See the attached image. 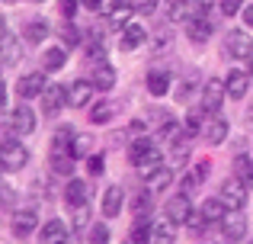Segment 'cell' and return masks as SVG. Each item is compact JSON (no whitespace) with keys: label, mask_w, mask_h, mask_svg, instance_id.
<instances>
[{"label":"cell","mask_w":253,"mask_h":244,"mask_svg":"<svg viewBox=\"0 0 253 244\" xmlns=\"http://www.w3.org/2000/svg\"><path fill=\"white\" fill-rule=\"evenodd\" d=\"M0 161H3V170L6 174H13V170L26 167V161H29V151H26V145L13 142L10 135L3 138V148H0Z\"/></svg>","instance_id":"6da1fadb"},{"label":"cell","mask_w":253,"mask_h":244,"mask_svg":"<svg viewBox=\"0 0 253 244\" xmlns=\"http://www.w3.org/2000/svg\"><path fill=\"white\" fill-rule=\"evenodd\" d=\"M247 183L241 180V177H234V180H224L221 183V199L228 202V209H244L247 206Z\"/></svg>","instance_id":"7a4b0ae2"},{"label":"cell","mask_w":253,"mask_h":244,"mask_svg":"<svg viewBox=\"0 0 253 244\" xmlns=\"http://www.w3.org/2000/svg\"><path fill=\"white\" fill-rule=\"evenodd\" d=\"M224 94H228V87H224V81H218V77H209L202 87V106L209 109V113H218L224 103Z\"/></svg>","instance_id":"3957f363"},{"label":"cell","mask_w":253,"mask_h":244,"mask_svg":"<svg viewBox=\"0 0 253 244\" xmlns=\"http://www.w3.org/2000/svg\"><path fill=\"white\" fill-rule=\"evenodd\" d=\"M6 129H10V132H19V135L36 132V113H32L29 106H16L10 116H6Z\"/></svg>","instance_id":"277c9868"},{"label":"cell","mask_w":253,"mask_h":244,"mask_svg":"<svg viewBox=\"0 0 253 244\" xmlns=\"http://www.w3.org/2000/svg\"><path fill=\"white\" fill-rule=\"evenodd\" d=\"M36 225H39V215H36V209H19V212L13 215V222H10V228H13V238L26 241L32 232H36Z\"/></svg>","instance_id":"5b68a950"},{"label":"cell","mask_w":253,"mask_h":244,"mask_svg":"<svg viewBox=\"0 0 253 244\" xmlns=\"http://www.w3.org/2000/svg\"><path fill=\"white\" fill-rule=\"evenodd\" d=\"M253 51V42H250V36L244 29H234V32H228V39H224V55L228 58H247Z\"/></svg>","instance_id":"8992f818"},{"label":"cell","mask_w":253,"mask_h":244,"mask_svg":"<svg viewBox=\"0 0 253 244\" xmlns=\"http://www.w3.org/2000/svg\"><path fill=\"white\" fill-rule=\"evenodd\" d=\"M64 103H68V90H64L61 84H51V87H45V94H42V113H45V116H58Z\"/></svg>","instance_id":"52a82bcc"},{"label":"cell","mask_w":253,"mask_h":244,"mask_svg":"<svg viewBox=\"0 0 253 244\" xmlns=\"http://www.w3.org/2000/svg\"><path fill=\"white\" fill-rule=\"evenodd\" d=\"M167 219L173 222V225H186V222L192 219V202L189 196H173V199L167 202Z\"/></svg>","instance_id":"ba28073f"},{"label":"cell","mask_w":253,"mask_h":244,"mask_svg":"<svg viewBox=\"0 0 253 244\" xmlns=\"http://www.w3.org/2000/svg\"><path fill=\"white\" fill-rule=\"evenodd\" d=\"M39 244H71L68 241V225H64L61 219L45 222L42 232H39Z\"/></svg>","instance_id":"9c48e42d"},{"label":"cell","mask_w":253,"mask_h":244,"mask_svg":"<svg viewBox=\"0 0 253 244\" xmlns=\"http://www.w3.org/2000/svg\"><path fill=\"white\" fill-rule=\"evenodd\" d=\"M221 232H224V238H228V241H244V235H247V219H244L241 209H234L231 215H224Z\"/></svg>","instance_id":"30bf717a"},{"label":"cell","mask_w":253,"mask_h":244,"mask_svg":"<svg viewBox=\"0 0 253 244\" xmlns=\"http://www.w3.org/2000/svg\"><path fill=\"white\" fill-rule=\"evenodd\" d=\"M16 94L23 97V100H32V97H42V94H45V74H42V71H36V74H26V77H19V84H16Z\"/></svg>","instance_id":"8fae6325"},{"label":"cell","mask_w":253,"mask_h":244,"mask_svg":"<svg viewBox=\"0 0 253 244\" xmlns=\"http://www.w3.org/2000/svg\"><path fill=\"white\" fill-rule=\"evenodd\" d=\"M64 199H68V206H71V209L86 206V202H90V183H84V180H71L68 187H64Z\"/></svg>","instance_id":"7c38bea8"},{"label":"cell","mask_w":253,"mask_h":244,"mask_svg":"<svg viewBox=\"0 0 253 244\" xmlns=\"http://www.w3.org/2000/svg\"><path fill=\"white\" fill-rule=\"evenodd\" d=\"M144 39H148L144 26L128 23V26L122 29V51H135V49H141V45H144Z\"/></svg>","instance_id":"4fadbf2b"},{"label":"cell","mask_w":253,"mask_h":244,"mask_svg":"<svg viewBox=\"0 0 253 244\" xmlns=\"http://www.w3.org/2000/svg\"><path fill=\"white\" fill-rule=\"evenodd\" d=\"M186 36H189L196 45L209 42V36H211V23H209V19H202V16H192L189 23H186Z\"/></svg>","instance_id":"5bb4252c"},{"label":"cell","mask_w":253,"mask_h":244,"mask_svg":"<svg viewBox=\"0 0 253 244\" xmlns=\"http://www.w3.org/2000/svg\"><path fill=\"white\" fill-rule=\"evenodd\" d=\"M93 97V81H74V87L68 90V106H86Z\"/></svg>","instance_id":"9a60e30c"},{"label":"cell","mask_w":253,"mask_h":244,"mask_svg":"<svg viewBox=\"0 0 253 244\" xmlns=\"http://www.w3.org/2000/svg\"><path fill=\"white\" fill-rule=\"evenodd\" d=\"M247 71H231L228 77H224V87H228V97L231 100H241L244 94H247Z\"/></svg>","instance_id":"2e32d148"},{"label":"cell","mask_w":253,"mask_h":244,"mask_svg":"<svg viewBox=\"0 0 253 244\" xmlns=\"http://www.w3.org/2000/svg\"><path fill=\"white\" fill-rule=\"evenodd\" d=\"M74 129L71 125H61V129L55 132V138H51V154H71V145H74Z\"/></svg>","instance_id":"e0dca14e"},{"label":"cell","mask_w":253,"mask_h":244,"mask_svg":"<svg viewBox=\"0 0 253 244\" xmlns=\"http://www.w3.org/2000/svg\"><path fill=\"white\" fill-rule=\"evenodd\" d=\"M90 81H93V87H96V90H112V87H116V71H112L106 61H99L96 68H93Z\"/></svg>","instance_id":"ac0fdd59"},{"label":"cell","mask_w":253,"mask_h":244,"mask_svg":"<svg viewBox=\"0 0 253 244\" xmlns=\"http://www.w3.org/2000/svg\"><path fill=\"white\" fill-rule=\"evenodd\" d=\"M122 212V187H109L103 193V215L106 219H116Z\"/></svg>","instance_id":"d6986e66"},{"label":"cell","mask_w":253,"mask_h":244,"mask_svg":"<svg viewBox=\"0 0 253 244\" xmlns=\"http://www.w3.org/2000/svg\"><path fill=\"white\" fill-rule=\"evenodd\" d=\"M48 32H51V26L45 23V19H32V23H26L23 39H26V42H32V45H39V42L48 39Z\"/></svg>","instance_id":"ffe728a7"},{"label":"cell","mask_w":253,"mask_h":244,"mask_svg":"<svg viewBox=\"0 0 253 244\" xmlns=\"http://www.w3.org/2000/svg\"><path fill=\"white\" fill-rule=\"evenodd\" d=\"M199 212H202L209 222H224V215H228V202H224L221 196H218V199H205Z\"/></svg>","instance_id":"44dd1931"},{"label":"cell","mask_w":253,"mask_h":244,"mask_svg":"<svg viewBox=\"0 0 253 244\" xmlns=\"http://www.w3.org/2000/svg\"><path fill=\"white\" fill-rule=\"evenodd\" d=\"M202 132H205V142H209V145H221L224 138H228V122L215 116L211 122H205V129H202Z\"/></svg>","instance_id":"7402d4cb"},{"label":"cell","mask_w":253,"mask_h":244,"mask_svg":"<svg viewBox=\"0 0 253 244\" xmlns=\"http://www.w3.org/2000/svg\"><path fill=\"white\" fill-rule=\"evenodd\" d=\"M161 161H164V157H161V151H157V148H151V151H148V154H144V157H141V161H138V164H135V167H138V170H141V174H144V177H154V174H157V170H161Z\"/></svg>","instance_id":"603a6c76"},{"label":"cell","mask_w":253,"mask_h":244,"mask_svg":"<svg viewBox=\"0 0 253 244\" xmlns=\"http://www.w3.org/2000/svg\"><path fill=\"white\" fill-rule=\"evenodd\" d=\"M16 61H19V42H16L13 32H3V64L13 68Z\"/></svg>","instance_id":"cb8c5ba5"},{"label":"cell","mask_w":253,"mask_h":244,"mask_svg":"<svg viewBox=\"0 0 253 244\" xmlns=\"http://www.w3.org/2000/svg\"><path fill=\"white\" fill-rule=\"evenodd\" d=\"M48 164H51V170H55V174H61V177H71V174H74V154H51Z\"/></svg>","instance_id":"d4e9b609"},{"label":"cell","mask_w":253,"mask_h":244,"mask_svg":"<svg viewBox=\"0 0 253 244\" xmlns=\"http://www.w3.org/2000/svg\"><path fill=\"white\" fill-rule=\"evenodd\" d=\"M148 90L154 97H164L170 90V77L164 74V71H151V74H148Z\"/></svg>","instance_id":"484cf974"},{"label":"cell","mask_w":253,"mask_h":244,"mask_svg":"<svg viewBox=\"0 0 253 244\" xmlns=\"http://www.w3.org/2000/svg\"><path fill=\"white\" fill-rule=\"evenodd\" d=\"M131 241H135V244H148V241H154V225H151L148 219H138V222H135V228H131Z\"/></svg>","instance_id":"4316f807"},{"label":"cell","mask_w":253,"mask_h":244,"mask_svg":"<svg viewBox=\"0 0 253 244\" xmlns=\"http://www.w3.org/2000/svg\"><path fill=\"white\" fill-rule=\"evenodd\" d=\"M176 241V228H173V222H154V244H173Z\"/></svg>","instance_id":"83f0119b"},{"label":"cell","mask_w":253,"mask_h":244,"mask_svg":"<svg viewBox=\"0 0 253 244\" xmlns=\"http://www.w3.org/2000/svg\"><path fill=\"white\" fill-rule=\"evenodd\" d=\"M234 177H241V180L253 190V161H250L247 154H241V157L234 161Z\"/></svg>","instance_id":"f1b7e54d"},{"label":"cell","mask_w":253,"mask_h":244,"mask_svg":"<svg viewBox=\"0 0 253 244\" xmlns=\"http://www.w3.org/2000/svg\"><path fill=\"white\" fill-rule=\"evenodd\" d=\"M64 61H68L64 49H48V51L42 55V68H45V71H58V68H64Z\"/></svg>","instance_id":"f546056e"},{"label":"cell","mask_w":253,"mask_h":244,"mask_svg":"<svg viewBox=\"0 0 253 244\" xmlns=\"http://www.w3.org/2000/svg\"><path fill=\"white\" fill-rule=\"evenodd\" d=\"M151 148H154V142H151V138H141V135H138L135 142H131V148H128V161H131V164H138Z\"/></svg>","instance_id":"4dcf8cb0"},{"label":"cell","mask_w":253,"mask_h":244,"mask_svg":"<svg viewBox=\"0 0 253 244\" xmlns=\"http://www.w3.org/2000/svg\"><path fill=\"white\" fill-rule=\"evenodd\" d=\"M148 183H151V190H154V193H161V190H167L170 183H173V170L170 167H161L154 177H148Z\"/></svg>","instance_id":"1f68e13d"},{"label":"cell","mask_w":253,"mask_h":244,"mask_svg":"<svg viewBox=\"0 0 253 244\" xmlns=\"http://www.w3.org/2000/svg\"><path fill=\"white\" fill-rule=\"evenodd\" d=\"M151 209H154V202H151V193H138V196H135V206H131L135 219H148Z\"/></svg>","instance_id":"d6a6232c"},{"label":"cell","mask_w":253,"mask_h":244,"mask_svg":"<svg viewBox=\"0 0 253 244\" xmlns=\"http://www.w3.org/2000/svg\"><path fill=\"white\" fill-rule=\"evenodd\" d=\"M112 113H116V109H112V103H96V106L90 109V122H96V125H103V122H109L112 119Z\"/></svg>","instance_id":"836d02e7"},{"label":"cell","mask_w":253,"mask_h":244,"mask_svg":"<svg viewBox=\"0 0 253 244\" xmlns=\"http://www.w3.org/2000/svg\"><path fill=\"white\" fill-rule=\"evenodd\" d=\"M205 113H209L205 106H196V109H192L189 116H186V132H189V135H196V132H202V119H205Z\"/></svg>","instance_id":"e575fe53"},{"label":"cell","mask_w":253,"mask_h":244,"mask_svg":"<svg viewBox=\"0 0 253 244\" xmlns=\"http://www.w3.org/2000/svg\"><path fill=\"white\" fill-rule=\"evenodd\" d=\"M205 174H209V161H205V164H199V167L192 170V174H186V180H183V190H186V193H192V190L199 187V180H202Z\"/></svg>","instance_id":"d590c367"},{"label":"cell","mask_w":253,"mask_h":244,"mask_svg":"<svg viewBox=\"0 0 253 244\" xmlns=\"http://www.w3.org/2000/svg\"><path fill=\"white\" fill-rule=\"evenodd\" d=\"M211 3H215V0H186V10H189L192 16H205V13L211 10Z\"/></svg>","instance_id":"8d00e7d4"},{"label":"cell","mask_w":253,"mask_h":244,"mask_svg":"<svg viewBox=\"0 0 253 244\" xmlns=\"http://www.w3.org/2000/svg\"><path fill=\"white\" fill-rule=\"evenodd\" d=\"M90 135H77L74 138V145H71V154H74V157H84L86 154V151H90Z\"/></svg>","instance_id":"74e56055"},{"label":"cell","mask_w":253,"mask_h":244,"mask_svg":"<svg viewBox=\"0 0 253 244\" xmlns=\"http://www.w3.org/2000/svg\"><path fill=\"white\" fill-rule=\"evenodd\" d=\"M90 244H109V228H106V225H96L90 232Z\"/></svg>","instance_id":"f35d334b"},{"label":"cell","mask_w":253,"mask_h":244,"mask_svg":"<svg viewBox=\"0 0 253 244\" xmlns=\"http://www.w3.org/2000/svg\"><path fill=\"white\" fill-rule=\"evenodd\" d=\"M61 39H64L68 45H77V42H81V32H77L71 23H64V26H61Z\"/></svg>","instance_id":"ab89813d"},{"label":"cell","mask_w":253,"mask_h":244,"mask_svg":"<svg viewBox=\"0 0 253 244\" xmlns=\"http://www.w3.org/2000/svg\"><path fill=\"white\" fill-rule=\"evenodd\" d=\"M90 222V206H77L74 209V228H84Z\"/></svg>","instance_id":"60d3db41"},{"label":"cell","mask_w":253,"mask_h":244,"mask_svg":"<svg viewBox=\"0 0 253 244\" xmlns=\"http://www.w3.org/2000/svg\"><path fill=\"white\" fill-rule=\"evenodd\" d=\"M58 10H61L64 19H71L77 13V0H58Z\"/></svg>","instance_id":"b9f144b4"},{"label":"cell","mask_w":253,"mask_h":244,"mask_svg":"<svg viewBox=\"0 0 253 244\" xmlns=\"http://www.w3.org/2000/svg\"><path fill=\"white\" fill-rule=\"evenodd\" d=\"M241 3L244 0H221V13L224 16H234V13H241Z\"/></svg>","instance_id":"7bdbcfd3"},{"label":"cell","mask_w":253,"mask_h":244,"mask_svg":"<svg viewBox=\"0 0 253 244\" xmlns=\"http://www.w3.org/2000/svg\"><path fill=\"white\" fill-rule=\"evenodd\" d=\"M103 167H106L103 154H93L90 161H86V170H90V174H103Z\"/></svg>","instance_id":"ee69618b"},{"label":"cell","mask_w":253,"mask_h":244,"mask_svg":"<svg viewBox=\"0 0 253 244\" xmlns=\"http://www.w3.org/2000/svg\"><path fill=\"white\" fill-rule=\"evenodd\" d=\"M131 3H135V10H141V13H154L157 0H131Z\"/></svg>","instance_id":"f6af8a7d"},{"label":"cell","mask_w":253,"mask_h":244,"mask_svg":"<svg viewBox=\"0 0 253 244\" xmlns=\"http://www.w3.org/2000/svg\"><path fill=\"white\" fill-rule=\"evenodd\" d=\"M81 3L86 6V10H103V6H106V0H81Z\"/></svg>","instance_id":"bcb514c9"},{"label":"cell","mask_w":253,"mask_h":244,"mask_svg":"<svg viewBox=\"0 0 253 244\" xmlns=\"http://www.w3.org/2000/svg\"><path fill=\"white\" fill-rule=\"evenodd\" d=\"M244 23H247V26H250V29H253V3L247 6V10H244Z\"/></svg>","instance_id":"7dc6e473"},{"label":"cell","mask_w":253,"mask_h":244,"mask_svg":"<svg viewBox=\"0 0 253 244\" xmlns=\"http://www.w3.org/2000/svg\"><path fill=\"white\" fill-rule=\"evenodd\" d=\"M164 3H167L170 10H176V6H186V0H164Z\"/></svg>","instance_id":"c3c4849f"},{"label":"cell","mask_w":253,"mask_h":244,"mask_svg":"<svg viewBox=\"0 0 253 244\" xmlns=\"http://www.w3.org/2000/svg\"><path fill=\"white\" fill-rule=\"evenodd\" d=\"M247 71H250V74H253V51H250V55H247Z\"/></svg>","instance_id":"681fc988"},{"label":"cell","mask_w":253,"mask_h":244,"mask_svg":"<svg viewBox=\"0 0 253 244\" xmlns=\"http://www.w3.org/2000/svg\"><path fill=\"white\" fill-rule=\"evenodd\" d=\"M247 125H253V109H247Z\"/></svg>","instance_id":"f907efd6"},{"label":"cell","mask_w":253,"mask_h":244,"mask_svg":"<svg viewBox=\"0 0 253 244\" xmlns=\"http://www.w3.org/2000/svg\"><path fill=\"white\" fill-rule=\"evenodd\" d=\"M3 3H16V0H3Z\"/></svg>","instance_id":"816d5d0a"},{"label":"cell","mask_w":253,"mask_h":244,"mask_svg":"<svg viewBox=\"0 0 253 244\" xmlns=\"http://www.w3.org/2000/svg\"><path fill=\"white\" fill-rule=\"evenodd\" d=\"M125 244H135V241H125Z\"/></svg>","instance_id":"f5cc1de1"},{"label":"cell","mask_w":253,"mask_h":244,"mask_svg":"<svg viewBox=\"0 0 253 244\" xmlns=\"http://www.w3.org/2000/svg\"><path fill=\"white\" fill-rule=\"evenodd\" d=\"M36 3H42V0H36Z\"/></svg>","instance_id":"db71d44e"}]
</instances>
